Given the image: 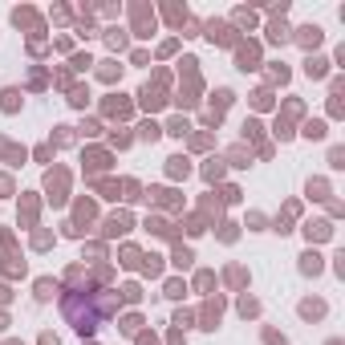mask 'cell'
Instances as JSON below:
<instances>
[{"label":"cell","instance_id":"6da1fadb","mask_svg":"<svg viewBox=\"0 0 345 345\" xmlns=\"http://www.w3.org/2000/svg\"><path fill=\"white\" fill-rule=\"evenodd\" d=\"M321 25H305V29H296V41L305 45V49H313V45H321Z\"/></svg>","mask_w":345,"mask_h":345},{"label":"cell","instance_id":"7a4b0ae2","mask_svg":"<svg viewBox=\"0 0 345 345\" xmlns=\"http://www.w3.org/2000/svg\"><path fill=\"white\" fill-rule=\"evenodd\" d=\"M305 235H309V240H325V235H333V228H329L325 220H313V224L305 228Z\"/></svg>","mask_w":345,"mask_h":345},{"label":"cell","instance_id":"3957f363","mask_svg":"<svg viewBox=\"0 0 345 345\" xmlns=\"http://www.w3.org/2000/svg\"><path fill=\"white\" fill-rule=\"evenodd\" d=\"M300 272L317 276V272H321V256H317V252H305V256H300Z\"/></svg>","mask_w":345,"mask_h":345},{"label":"cell","instance_id":"277c9868","mask_svg":"<svg viewBox=\"0 0 345 345\" xmlns=\"http://www.w3.org/2000/svg\"><path fill=\"white\" fill-rule=\"evenodd\" d=\"M325 65H329L325 57H309L305 61V73H309V77H325Z\"/></svg>","mask_w":345,"mask_h":345},{"label":"cell","instance_id":"5b68a950","mask_svg":"<svg viewBox=\"0 0 345 345\" xmlns=\"http://www.w3.org/2000/svg\"><path fill=\"white\" fill-rule=\"evenodd\" d=\"M235 61H240V69H256V45H244Z\"/></svg>","mask_w":345,"mask_h":345},{"label":"cell","instance_id":"8992f818","mask_svg":"<svg viewBox=\"0 0 345 345\" xmlns=\"http://www.w3.org/2000/svg\"><path fill=\"white\" fill-rule=\"evenodd\" d=\"M300 317H325V300H305L300 305Z\"/></svg>","mask_w":345,"mask_h":345},{"label":"cell","instance_id":"52a82bcc","mask_svg":"<svg viewBox=\"0 0 345 345\" xmlns=\"http://www.w3.org/2000/svg\"><path fill=\"white\" fill-rule=\"evenodd\" d=\"M305 134H309V138H325V134H329V126H325L321 118H313V122L305 126Z\"/></svg>","mask_w":345,"mask_h":345},{"label":"cell","instance_id":"ba28073f","mask_svg":"<svg viewBox=\"0 0 345 345\" xmlns=\"http://www.w3.org/2000/svg\"><path fill=\"white\" fill-rule=\"evenodd\" d=\"M0 98H4V102H0V106H4V110H8V114H12V110H16V106H20V94H16V90H4V94H0Z\"/></svg>","mask_w":345,"mask_h":345},{"label":"cell","instance_id":"9c48e42d","mask_svg":"<svg viewBox=\"0 0 345 345\" xmlns=\"http://www.w3.org/2000/svg\"><path fill=\"white\" fill-rule=\"evenodd\" d=\"M106 231H110V235H118V231H130V220H126V215H114V220L106 224Z\"/></svg>","mask_w":345,"mask_h":345},{"label":"cell","instance_id":"30bf717a","mask_svg":"<svg viewBox=\"0 0 345 345\" xmlns=\"http://www.w3.org/2000/svg\"><path fill=\"white\" fill-rule=\"evenodd\" d=\"M167 163H171V175H175V179H179V175H187V171H191V167H187V159H179V155H175V159H167Z\"/></svg>","mask_w":345,"mask_h":345},{"label":"cell","instance_id":"8fae6325","mask_svg":"<svg viewBox=\"0 0 345 345\" xmlns=\"http://www.w3.org/2000/svg\"><path fill=\"white\" fill-rule=\"evenodd\" d=\"M142 106H146V110H159V106H163V98H159V94H150V90H142Z\"/></svg>","mask_w":345,"mask_h":345},{"label":"cell","instance_id":"7c38bea8","mask_svg":"<svg viewBox=\"0 0 345 345\" xmlns=\"http://www.w3.org/2000/svg\"><path fill=\"white\" fill-rule=\"evenodd\" d=\"M53 292H57V288L49 285V281H37V300H49Z\"/></svg>","mask_w":345,"mask_h":345},{"label":"cell","instance_id":"4fadbf2b","mask_svg":"<svg viewBox=\"0 0 345 345\" xmlns=\"http://www.w3.org/2000/svg\"><path fill=\"white\" fill-rule=\"evenodd\" d=\"M309 195H313V199H325V195H329V187L317 179V183H309Z\"/></svg>","mask_w":345,"mask_h":345},{"label":"cell","instance_id":"5bb4252c","mask_svg":"<svg viewBox=\"0 0 345 345\" xmlns=\"http://www.w3.org/2000/svg\"><path fill=\"white\" fill-rule=\"evenodd\" d=\"M268 37H272V41H281V45H285V41H288V29H285V25H272V29H268Z\"/></svg>","mask_w":345,"mask_h":345},{"label":"cell","instance_id":"9a60e30c","mask_svg":"<svg viewBox=\"0 0 345 345\" xmlns=\"http://www.w3.org/2000/svg\"><path fill=\"white\" fill-rule=\"evenodd\" d=\"M167 134H175V138H183V134H187V122H183V118H175L171 126H167Z\"/></svg>","mask_w":345,"mask_h":345},{"label":"cell","instance_id":"2e32d148","mask_svg":"<svg viewBox=\"0 0 345 345\" xmlns=\"http://www.w3.org/2000/svg\"><path fill=\"white\" fill-rule=\"evenodd\" d=\"M106 41H110L114 49H122V45H126V37H122V29H110V33H106Z\"/></svg>","mask_w":345,"mask_h":345},{"label":"cell","instance_id":"e0dca14e","mask_svg":"<svg viewBox=\"0 0 345 345\" xmlns=\"http://www.w3.org/2000/svg\"><path fill=\"white\" fill-rule=\"evenodd\" d=\"M159 134H163V126H155V122H146V126H142V138H150V142H155Z\"/></svg>","mask_w":345,"mask_h":345},{"label":"cell","instance_id":"ac0fdd59","mask_svg":"<svg viewBox=\"0 0 345 345\" xmlns=\"http://www.w3.org/2000/svg\"><path fill=\"white\" fill-rule=\"evenodd\" d=\"M191 260H195V256H191V252H187V248H179V252H175V264H179V268H187V264H191Z\"/></svg>","mask_w":345,"mask_h":345},{"label":"cell","instance_id":"d6986e66","mask_svg":"<svg viewBox=\"0 0 345 345\" xmlns=\"http://www.w3.org/2000/svg\"><path fill=\"white\" fill-rule=\"evenodd\" d=\"M329 167H345V150H341V146H333V155H329Z\"/></svg>","mask_w":345,"mask_h":345},{"label":"cell","instance_id":"ffe728a7","mask_svg":"<svg viewBox=\"0 0 345 345\" xmlns=\"http://www.w3.org/2000/svg\"><path fill=\"white\" fill-rule=\"evenodd\" d=\"M203 175H207V179H220V175H224V167H220V163L211 159V167H207V171H203Z\"/></svg>","mask_w":345,"mask_h":345},{"label":"cell","instance_id":"44dd1931","mask_svg":"<svg viewBox=\"0 0 345 345\" xmlns=\"http://www.w3.org/2000/svg\"><path fill=\"white\" fill-rule=\"evenodd\" d=\"M329 345H341V341H329Z\"/></svg>","mask_w":345,"mask_h":345},{"label":"cell","instance_id":"7402d4cb","mask_svg":"<svg viewBox=\"0 0 345 345\" xmlns=\"http://www.w3.org/2000/svg\"><path fill=\"white\" fill-rule=\"evenodd\" d=\"M8 345H16V341H8Z\"/></svg>","mask_w":345,"mask_h":345}]
</instances>
